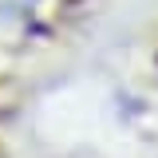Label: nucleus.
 <instances>
[{
  "instance_id": "f257e3e1",
  "label": "nucleus",
  "mask_w": 158,
  "mask_h": 158,
  "mask_svg": "<svg viewBox=\"0 0 158 158\" xmlns=\"http://www.w3.org/2000/svg\"><path fill=\"white\" fill-rule=\"evenodd\" d=\"M36 8V0H0V24H12V20L28 16Z\"/></svg>"
}]
</instances>
